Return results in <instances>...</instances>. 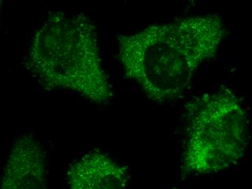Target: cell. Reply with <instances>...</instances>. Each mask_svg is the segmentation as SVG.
<instances>
[{
  "label": "cell",
  "instance_id": "1",
  "mask_svg": "<svg viewBox=\"0 0 252 189\" xmlns=\"http://www.w3.org/2000/svg\"><path fill=\"white\" fill-rule=\"evenodd\" d=\"M225 33L215 15L149 26L121 39L120 58L126 76L152 101L164 102L184 93L198 68L216 54Z\"/></svg>",
  "mask_w": 252,
  "mask_h": 189
},
{
  "label": "cell",
  "instance_id": "2",
  "mask_svg": "<svg viewBox=\"0 0 252 189\" xmlns=\"http://www.w3.org/2000/svg\"><path fill=\"white\" fill-rule=\"evenodd\" d=\"M29 67L49 88L70 89L97 104L111 99L95 26L83 14L49 17L32 38Z\"/></svg>",
  "mask_w": 252,
  "mask_h": 189
},
{
  "label": "cell",
  "instance_id": "3",
  "mask_svg": "<svg viewBox=\"0 0 252 189\" xmlns=\"http://www.w3.org/2000/svg\"><path fill=\"white\" fill-rule=\"evenodd\" d=\"M249 120L237 95L228 89L204 95L191 118L184 153L186 170L222 171L239 162L248 146Z\"/></svg>",
  "mask_w": 252,
  "mask_h": 189
},
{
  "label": "cell",
  "instance_id": "4",
  "mask_svg": "<svg viewBox=\"0 0 252 189\" xmlns=\"http://www.w3.org/2000/svg\"><path fill=\"white\" fill-rule=\"evenodd\" d=\"M45 168L39 144L24 136L13 149L2 189H49Z\"/></svg>",
  "mask_w": 252,
  "mask_h": 189
},
{
  "label": "cell",
  "instance_id": "5",
  "mask_svg": "<svg viewBox=\"0 0 252 189\" xmlns=\"http://www.w3.org/2000/svg\"><path fill=\"white\" fill-rule=\"evenodd\" d=\"M68 185L69 189H127V173L107 155L91 152L72 166Z\"/></svg>",
  "mask_w": 252,
  "mask_h": 189
},
{
  "label": "cell",
  "instance_id": "6",
  "mask_svg": "<svg viewBox=\"0 0 252 189\" xmlns=\"http://www.w3.org/2000/svg\"><path fill=\"white\" fill-rule=\"evenodd\" d=\"M1 1H0V10H1Z\"/></svg>",
  "mask_w": 252,
  "mask_h": 189
}]
</instances>
